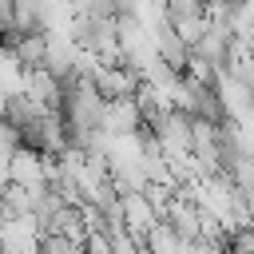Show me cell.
Returning a JSON list of instances; mask_svg holds the SVG:
<instances>
[{
	"mask_svg": "<svg viewBox=\"0 0 254 254\" xmlns=\"http://www.w3.org/2000/svg\"><path fill=\"white\" fill-rule=\"evenodd\" d=\"M143 127H147V123H143V111H139L135 99H107V103H103V123H99V131H103L107 139L135 135V131H143Z\"/></svg>",
	"mask_w": 254,
	"mask_h": 254,
	"instance_id": "obj_2",
	"label": "cell"
},
{
	"mask_svg": "<svg viewBox=\"0 0 254 254\" xmlns=\"http://www.w3.org/2000/svg\"><path fill=\"white\" fill-rule=\"evenodd\" d=\"M0 44H4V40H0Z\"/></svg>",
	"mask_w": 254,
	"mask_h": 254,
	"instance_id": "obj_4",
	"label": "cell"
},
{
	"mask_svg": "<svg viewBox=\"0 0 254 254\" xmlns=\"http://www.w3.org/2000/svg\"><path fill=\"white\" fill-rule=\"evenodd\" d=\"M40 254H87V242H75V238H64V234H44Z\"/></svg>",
	"mask_w": 254,
	"mask_h": 254,
	"instance_id": "obj_3",
	"label": "cell"
},
{
	"mask_svg": "<svg viewBox=\"0 0 254 254\" xmlns=\"http://www.w3.org/2000/svg\"><path fill=\"white\" fill-rule=\"evenodd\" d=\"M91 83H95V91L103 99H135L139 87H143V75L135 67H127V64H103Z\"/></svg>",
	"mask_w": 254,
	"mask_h": 254,
	"instance_id": "obj_1",
	"label": "cell"
}]
</instances>
